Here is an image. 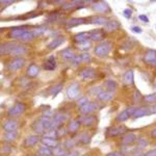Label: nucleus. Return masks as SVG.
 I'll list each match as a JSON object with an SVG mask.
<instances>
[{
	"label": "nucleus",
	"instance_id": "obj_1",
	"mask_svg": "<svg viewBox=\"0 0 156 156\" xmlns=\"http://www.w3.org/2000/svg\"><path fill=\"white\" fill-rule=\"evenodd\" d=\"M112 49V44L109 41L102 42L98 44L94 49V53L99 57H104L110 53Z\"/></svg>",
	"mask_w": 156,
	"mask_h": 156
},
{
	"label": "nucleus",
	"instance_id": "obj_2",
	"mask_svg": "<svg viewBox=\"0 0 156 156\" xmlns=\"http://www.w3.org/2000/svg\"><path fill=\"white\" fill-rule=\"evenodd\" d=\"M79 76L81 77L82 80L87 81V80L95 79V78L98 76V72H97L96 69H94V68L87 67V68H83V69L80 70Z\"/></svg>",
	"mask_w": 156,
	"mask_h": 156
},
{
	"label": "nucleus",
	"instance_id": "obj_3",
	"mask_svg": "<svg viewBox=\"0 0 156 156\" xmlns=\"http://www.w3.org/2000/svg\"><path fill=\"white\" fill-rule=\"evenodd\" d=\"M26 109V105L22 102H17L15 103L14 106H12L7 112V115L11 118H15V117H19L21 115Z\"/></svg>",
	"mask_w": 156,
	"mask_h": 156
},
{
	"label": "nucleus",
	"instance_id": "obj_4",
	"mask_svg": "<svg viewBox=\"0 0 156 156\" xmlns=\"http://www.w3.org/2000/svg\"><path fill=\"white\" fill-rule=\"evenodd\" d=\"M68 120V117L65 114H55L51 119V130H56L62 126L65 122Z\"/></svg>",
	"mask_w": 156,
	"mask_h": 156
},
{
	"label": "nucleus",
	"instance_id": "obj_5",
	"mask_svg": "<svg viewBox=\"0 0 156 156\" xmlns=\"http://www.w3.org/2000/svg\"><path fill=\"white\" fill-rule=\"evenodd\" d=\"M127 130L126 126L124 125H119V126H112L107 128L106 130V136L107 137H115L118 136V135H121L123 133H125Z\"/></svg>",
	"mask_w": 156,
	"mask_h": 156
},
{
	"label": "nucleus",
	"instance_id": "obj_6",
	"mask_svg": "<svg viewBox=\"0 0 156 156\" xmlns=\"http://www.w3.org/2000/svg\"><path fill=\"white\" fill-rule=\"evenodd\" d=\"M25 65V59L22 58V57H16L12 60V62H9L7 65V70L9 72H16L20 70L21 68H23V66Z\"/></svg>",
	"mask_w": 156,
	"mask_h": 156
},
{
	"label": "nucleus",
	"instance_id": "obj_7",
	"mask_svg": "<svg viewBox=\"0 0 156 156\" xmlns=\"http://www.w3.org/2000/svg\"><path fill=\"white\" fill-rule=\"evenodd\" d=\"M144 59L145 64L149 65L151 67H156V50L150 49L144 54Z\"/></svg>",
	"mask_w": 156,
	"mask_h": 156
},
{
	"label": "nucleus",
	"instance_id": "obj_8",
	"mask_svg": "<svg viewBox=\"0 0 156 156\" xmlns=\"http://www.w3.org/2000/svg\"><path fill=\"white\" fill-rule=\"evenodd\" d=\"M92 9L96 12H100V14H105V12H110V7L105 1H96L93 2Z\"/></svg>",
	"mask_w": 156,
	"mask_h": 156
},
{
	"label": "nucleus",
	"instance_id": "obj_9",
	"mask_svg": "<svg viewBox=\"0 0 156 156\" xmlns=\"http://www.w3.org/2000/svg\"><path fill=\"white\" fill-rule=\"evenodd\" d=\"M80 93V85L78 82H74L68 87L67 90V96L69 99H76V98L79 96Z\"/></svg>",
	"mask_w": 156,
	"mask_h": 156
},
{
	"label": "nucleus",
	"instance_id": "obj_10",
	"mask_svg": "<svg viewBox=\"0 0 156 156\" xmlns=\"http://www.w3.org/2000/svg\"><path fill=\"white\" fill-rule=\"evenodd\" d=\"M2 127H3V130L5 132L17 131V129H18V127H19V123H18V121L15 119H9V120L4 121Z\"/></svg>",
	"mask_w": 156,
	"mask_h": 156
},
{
	"label": "nucleus",
	"instance_id": "obj_11",
	"mask_svg": "<svg viewBox=\"0 0 156 156\" xmlns=\"http://www.w3.org/2000/svg\"><path fill=\"white\" fill-rule=\"evenodd\" d=\"M135 109H136V107H128L127 109L123 110L122 112H120L117 115V121L118 122H125V121H127L130 117L133 115Z\"/></svg>",
	"mask_w": 156,
	"mask_h": 156
},
{
	"label": "nucleus",
	"instance_id": "obj_12",
	"mask_svg": "<svg viewBox=\"0 0 156 156\" xmlns=\"http://www.w3.org/2000/svg\"><path fill=\"white\" fill-rule=\"evenodd\" d=\"M106 32L103 29H95L90 32V39L94 42H100L105 39Z\"/></svg>",
	"mask_w": 156,
	"mask_h": 156
},
{
	"label": "nucleus",
	"instance_id": "obj_13",
	"mask_svg": "<svg viewBox=\"0 0 156 156\" xmlns=\"http://www.w3.org/2000/svg\"><path fill=\"white\" fill-rule=\"evenodd\" d=\"M98 108V104L96 102H92V101H89L87 104H84L83 106L79 107L80 109V112L83 115H89V114H92Z\"/></svg>",
	"mask_w": 156,
	"mask_h": 156
},
{
	"label": "nucleus",
	"instance_id": "obj_14",
	"mask_svg": "<svg viewBox=\"0 0 156 156\" xmlns=\"http://www.w3.org/2000/svg\"><path fill=\"white\" fill-rule=\"evenodd\" d=\"M26 31H27V29L25 26L15 27V28H12L11 31L9 32V37H11V39H20Z\"/></svg>",
	"mask_w": 156,
	"mask_h": 156
},
{
	"label": "nucleus",
	"instance_id": "obj_15",
	"mask_svg": "<svg viewBox=\"0 0 156 156\" xmlns=\"http://www.w3.org/2000/svg\"><path fill=\"white\" fill-rule=\"evenodd\" d=\"M87 23V19L84 18H72V19H69L66 21V27L67 28H74L76 26H79L81 24H85Z\"/></svg>",
	"mask_w": 156,
	"mask_h": 156
},
{
	"label": "nucleus",
	"instance_id": "obj_16",
	"mask_svg": "<svg viewBox=\"0 0 156 156\" xmlns=\"http://www.w3.org/2000/svg\"><path fill=\"white\" fill-rule=\"evenodd\" d=\"M137 140L136 138V135L134 134L133 132H127L125 133L124 135L122 136L121 138V143H122L123 145H131L133 143H135Z\"/></svg>",
	"mask_w": 156,
	"mask_h": 156
},
{
	"label": "nucleus",
	"instance_id": "obj_17",
	"mask_svg": "<svg viewBox=\"0 0 156 156\" xmlns=\"http://www.w3.org/2000/svg\"><path fill=\"white\" fill-rule=\"evenodd\" d=\"M79 121L81 122V124L83 125V126L92 127L97 123V118L93 115H84V117H82Z\"/></svg>",
	"mask_w": 156,
	"mask_h": 156
},
{
	"label": "nucleus",
	"instance_id": "obj_18",
	"mask_svg": "<svg viewBox=\"0 0 156 156\" xmlns=\"http://www.w3.org/2000/svg\"><path fill=\"white\" fill-rule=\"evenodd\" d=\"M42 137H40L39 135H29L24 140L23 146L25 148H30V147H34L36 146L37 143L41 140Z\"/></svg>",
	"mask_w": 156,
	"mask_h": 156
},
{
	"label": "nucleus",
	"instance_id": "obj_19",
	"mask_svg": "<svg viewBox=\"0 0 156 156\" xmlns=\"http://www.w3.org/2000/svg\"><path fill=\"white\" fill-rule=\"evenodd\" d=\"M16 46H17V44H16V43H14V42L3 43V44H1V46H0V53H1V55L11 54L12 49H14Z\"/></svg>",
	"mask_w": 156,
	"mask_h": 156
},
{
	"label": "nucleus",
	"instance_id": "obj_20",
	"mask_svg": "<svg viewBox=\"0 0 156 156\" xmlns=\"http://www.w3.org/2000/svg\"><path fill=\"white\" fill-rule=\"evenodd\" d=\"M41 143L44 146L48 148H51V149H55V148L58 147V140H55V138H51V137H46L43 136L41 138Z\"/></svg>",
	"mask_w": 156,
	"mask_h": 156
},
{
	"label": "nucleus",
	"instance_id": "obj_21",
	"mask_svg": "<svg viewBox=\"0 0 156 156\" xmlns=\"http://www.w3.org/2000/svg\"><path fill=\"white\" fill-rule=\"evenodd\" d=\"M120 28V23L118 21H108L106 24L104 25V31L106 34H112V32L117 31Z\"/></svg>",
	"mask_w": 156,
	"mask_h": 156
},
{
	"label": "nucleus",
	"instance_id": "obj_22",
	"mask_svg": "<svg viewBox=\"0 0 156 156\" xmlns=\"http://www.w3.org/2000/svg\"><path fill=\"white\" fill-rule=\"evenodd\" d=\"M80 125H81V122L79 120H73L69 123L67 128V131L70 134H75L80 128Z\"/></svg>",
	"mask_w": 156,
	"mask_h": 156
},
{
	"label": "nucleus",
	"instance_id": "obj_23",
	"mask_svg": "<svg viewBox=\"0 0 156 156\" xmlns=\"http://www.w3.org/2000/svg\"><path fill=\"white\" fill-rule=\"evenodd\" d=\"M90 40V32H79L73 37V41L76 44H81V43L87 42Z\"/></svg>",
	"mask_w": 156,
	"mask_h": 156
},
{
	"label": "nucleus",
	"instance_id": "obj_24",
	"mask_svg": "<svg viewBox=\"0 0 156 156\" xmlns=\"http://www.w3.org/2000/svg\"><path fill=\"white\" fill-rule=\"evenodd\" d=\"M65 41H66L65 37H62V36L56 37L54 40H52V41L49 43L48 46H47V48L50 49V50H53V49H55V48H57V47H59L62 44H64Z\"/></svg>",
	"mask_w": 156,
	"mask_h": 156
},
{
	"label": "nucleus",
	"instance_id": "obj_25",
	"mask_svg": "<svg viewBox=\"0 0 156 156\" xmlns=\"http://www.w3.org/2000/svg\"><path fill=\"white\" fill-rule=\"evenodd\" d=\"M97 99L99 100V101H103V102L110 101V100L114 99V93L109 92V90H102L97 96Z\"/></svg>",
	"mask_w": 156,
	"mask_h": 156
},
{
	"label": "nucleus",
	"instance_id": "obj_26",
	"mask_svg": "<svg viewBox=\"0 0 156 156\" xmlns=\"http://www.w3.org/2000/svg\"><path fill=\"white\" fill-rule=\"evenodd\" d=\"M89 22L95 25H105L108 22V19L103 16H93L89 19Z\"/></svg>",
	"mask_w": 156,
	"mask_h": 156
},
{
	"label": "nucleus",
	"instance_id": "obj_27",
	"mask_svg": "<svg viewBox=\"0 0 156 156\" xmlns=\"http://www.w3.org/2000/svg\"><path fill=\"white\" fill-rule=\"evenodd\" d=\"M40 74V67L37 66L34 64H31L30 66L27 68L26 70V75L29 78H34Z\"/></svg>",
	"mask_w": 156,
	"mask_h": 156
},
{
	"label": "nucleus",
	"instance_id": "obj_28",
	"mask_svg": "<svg viewBox=\"0 0 156 156\" xmlns=\"http://www.w3.org/2000/svg\"><path fill=\"white\" fill-rule=\"evenodd\" d=\"M31 127H32V129H34V131L37 133V134H45L46 128H45L44 123H43L41 120H37V122H34Z\"/></svg>",
	"mask_w": 156,
	"mask_h": 156
},
{
	"label": "nucleus",
	"instance_id": "obj_29",
	"mask_svg": "<svg viewBox=\"0 0 156 156\" xmlns=\"http://www.w3.org/2000/svg\"><path fill=\"white\" fill-rule=\"evenodd\" d=\"M149 115H151L149 107H138L135 109V112H134V114H133L132 117L136 119V118H142V117Z\"/></svg>",
	"mask_w": 156,
	"mask_h": 156
},
{
	"label": "nucleus",
	"instance_id": "obj_30",
	"mask_svg": "<svg viewBox=\"0 0 156 156\" xmlns=\"http://www.w3.org/2000/svg\"><path fill=\"white\" fill-rule=\"evenodd\" d=\"M26 51H27L26 46H24V45H17V46L12 49V51L11 52L9 55H12V56H20V55H23L26 53Z\"/></svg>",
	"mask_w": 156,
	"mask_h": 156
},
{
	"label": "nucleus",
	"instance_id": "obj_31",
	"mask_svg": "<svg viewBox=\"0 0 156 156\" xmlns=\"http://www.w3.org/2000/svg\"><path fill=\"white\" fill-rule=\"evenodd\" d=\"M60 55H62V58L64 60H73V58L75 57V53L74 51L71 48H67L65 50H62L60 52Z\"/></svg>",
	"mask_w": 156,
	"mask_h": 156
},
{
	"label": "nucleus",
	"instance_id": "obj_32",
	"mask_svg": "<svg viewBox=\"0 0 156 156\" xmlns=\"http://www.w3.org/2000/svg\"><path fill=\"white\" fill-rule=\"evenodd\" d=\"M123 80L128 85H131L134 83V73H133L132 70L126 71V73L124 74V77H123Z\"/></svg>",
	"mask_w": 156,
	"mask_h": 156
},
{
	"label": "nucleus",
	"instance_id": "obj_33",
	"mask_svg": "<svg viewBox=\"0 0 156 156\" xmlns=\"http://www.w3.org/2000/svg\"><path fill=\"white\" fill-rule=\"evenodd\" d=\"M62 83H56V84L52 85L51 87H49L48 94L51 95L52 97H56L57 95L62 92Z\"/></svg>",
	"mask_w": 156,
	"mask_h": 156
},
{
	"label": "nucleus",
	"instance_id": "obj_34",
	"mask_svg": "<svg viewBox=\"0 0 156 156\" xmlns=\"http://www.w3.org/2000/svg\"><path fill=\"white\" fill-rule=\"evenodd\" d=\"M17 137H18V131L5 132L3 135V140L5 143H12V142H15Z\"/></svg>",
	"mask_w": 156,
	"mask_h": 156
},
{
	"label": "nucleus",
	"instance_id": "obj_35",
	"mask_svg": "<svg viewBox=\"0 0 156 156\" xmlns=\"http://www.w3.org/2000/svg\"><path fill=\"white\" fill-rule=\"evenodd\" d=\"M44 68L48 71H53V70L56 68V62H55L54 56H50L48 60L44 64Z\"/></svg>",
	"mask_w": 156,
	"mask_h": 156
},
{
	"label": "nucleus",
	"instance_id": "obj_36",
	"mask_svg": "<svg viewBox=\"0 0 156 156\" xmlns=\"http://www.w3.org/2000/svg\"><path fill=\"white\" fill-rule=\"evenodd\" d=\"M37 153H39L40 156H52L53 155V151L51 150V148H48V147H46V146L40 148V149L37 150Z\"/></svg>",
	"mask_w": 156,
	"mask_h": 156
},
{
	"label": "nucleus",
	"instance_id": "obj_37",
	"mask_svg": "<svg viewBox=\"0 0 156 156\" xmlns=\"http://www.w3.org/2000/svg\"><path fill=\"white\" fill-rule=\"evenodd\" d=\"M34 32L32 31H29V30H27L26 32L21 37H20V41L21 42H24V43H26V42H30V41H32L34 40Z\"/></svg>",
	"mask_w": 156,
	"mask_h": 156
},
{
	"label": "nucleus",
	"instance_id": "obj_38",
	"mask_svg": "<svg viewBox=\"0 0 156 156\" xmlns=\"http://www.w3.org/2000/svg\"><path fill=\"white\" fill-rule=\"evenodd\" d=\"M105 87H106V90H109V92H112L114 93L115 89H117V82L115 80H112V79H108L105 81Z\"/></svg>",
	"mask_w": 156,
	"mask_h": 156
},
{
	"label": "nucleus",
	"instance_id": "obj_39",
	"mask_svg": "<svg viewBox=\"0 0 156 156\" xmlns=\"http://www.w3.org/2000/svg\"><path fill=\"white\" fill-rule=\"evenodd\" d=\"M60 17H62V14H60L59 12H50V15H49V17L47 18V20H48L49 22H55V21H57Z\"/></svg>",
	"mask_w": 156,
	"mask_h": 156
},
{
	"label": "nucleus",
	"instance_id": "obj_40",
	"mask_svg": "<svg viewBox=\"0 0 156 156\" xmlns=\"http://www.w3.org/2000/svg\"><path fill=\"white\" fill-rule=\"evenodd\" d=\"M68 154V150L65 149V148H55L53 151V155L55 156H66Z\"/></svg>",
	"mask_w": 156,
	"mask_h": 156
},
{
	"label": "nucleus",
	"instance_id": "obj_41",
	"mask_svg": "<svg viewBox=\"0 0 156 156\" xmlns=\"http://www.w3.org/2000/svg\"><path fill=\"white\" fill-rule=\"evenodd\" d=\"M90 47H92V44H90V41L81 43V44H77V48L79 50H82V51H87V50H89Z\"/></svg>",
	"mask_w": 156,
	"mask_h": 156
},
{
	"label": "nucleus",
	"instance_id": "obj_42",
	"mask_svg": "<svg viewBox=\"0 0 156 156\" xmlns=\"http://www.w3.org/2000/svg\"><path fill=\"white\" fill-rule=\"evenodd\" d=\"M90 142V136L89 134H87V133H83V134H81L79 136V143H81V144L87 145Z\"/></svg>",
	"mask_w": 156,
	"mask_h": 156
},
{
	"label": "nucleus",
	"instance_id": "obj_43",
	"mask_svg": "<svg viewBox=\"0 0 156 156\" xmlns=\"http://www.w3.org/2000/svg\"><path fill=\"white\" fill-rule=\"evenodd\" d=\"M12 146L9 145V144H3L2 145V147H1V153L2 154H5V155H7V154H9V153L12 152Z\"/></svg>",
	"mask_w": 156,
	"mask_h": 156
},
{
	"label": "nucleus",
	"instance_id": "obj_44",
	"mask_svg": "<svg viewBox=\"0 0 156 156\" xmlns=\"http://www.w3.org/2000/svg\"><path fill=\"white\" fill-rule=\"evenodd\" d=\"M76 7V5H75L74 3L71 1V2H65L64 4L62 5V9H64V11H71V9H75ZM77 9H79V7H77Z\"/></svg>",
	"mask_w": 156,
	"mask_h": 156
},
{
	"label": "nucleus",
	"instance_id": "obj_45",
	"mask_svg": "<svg viewBox=\"0 0 156 156\" xmlns=\"http://www.w3.org/2000/svg\"><path fill=\"white\" fill-rule=\"evenodd\" d=\"M144 100L145 102L147 103H153V102H156V94H151V95H147V96L144 97Z\"/></svg>",
	"mask_w": 156,
	"mask_h": 156
},
{
	"label": "nucleus",
	"instance_id": "obj_46",
	"mask_svg": "<svg viewBox=\"0 0 156 156\" xmlns=\"http://www.w3.org/2000/svg\"><path fill=\"white\" fill-rule=\"evenodd\" d=\"M46 30H47L46 27L41 26V27H39V28L32 30V32H34V37H37V36H41V34H43L45 31H46Z\"/></svg>",
	"mask_w": 156,
	"mask_h": 156
},
{
	"label": "nucleus",
	"instance_id": "obj_47",
	"mask_svg": "<svg viewBox=\"0 0 156 156\" xmlns=\"http://www.w3.org/2000/svg\"><path fill=\"white\" fill-rule=\"evenodd\" d=\"M75 140H67L66 142H65V149H67V150H69V149H72L73 147L75 146Z\"/></svg>",
	"mask_w": 156,
	"mask_h": 156
},
{
	"label": "nucleus",
	"instance_id": "obj_48",
	"mask_svg": "<svg viewBox=\"0 0 156 156\" xmlns=\"http://www.w3.org/2000/svg\"><path fill=\"white\" fill-rule=\"evenodd\" d=\"M80 56H81V59H82V62H90V60H92V57H90V55L87 53V52H83V53L80 54Z\"/></svg>",
	"mask_w": 156,
	"mask_h": 156
},
{
	"label": "nucleus",
	"instance_id": "obj_49",
	"mask_svg": "<svg viewBox=\"0 0 156 156\" xmlns=\"http://www.w3.org/2000/svg\"><path fill=\"white\" fill-rule=\"evenodd\" d=\"M137 144H138V147H140V149H143V148H145V147H147V146H148V142L145 140V138L140 137V138H138V140H137Z\"/></svg>",
	"mask_w": 156,
	"mask_h": 156
},
{
	"label": "nucleus",
	"instance_id": "obj_50",
	"mask_svg": "<svg viewBox=\"0 0 156 156\" xmlns=\"http://www.w3.org/2000/svg\"><path fill=\"white\" fill-rule=\"evenodd\" d=\"M81 62H82L81 56H80V55H75V57L72 60V64L74 65V66H79V65H81Z\"/></svg>",
	"mask_w": 156,
	"mask_h": 156
},
{
	"label": "nucleus",
	"instance_id": "obj_51",
	"mask_svg": "<svg viewBox=\"0 0 156 156\" xmlns=\"http://www.w3.org/2000/svg\"><path fill=\"white\" fill-rule=\"evenodd\" d=\"M134 98H133V103H138L140 101V100L143 99V97H142V95H140V93L138 92V90H135V93H134V96H133Z\"/></svg>",
	"mask_w": 156,
	"mask_h": 156
},
{
	"label": "nucleus",
	"instance_id": "obj_52",
	"mask_svg": "<svg viewBox=\"0 0 156 156\" xmlns=\"http://www.w3.org/2000/svg\"><path fill=\"white\" fill-rule=\"evenodd\" d=\"M87 102H89V100H87V97H80L79 99L77 100V104H78V106H79V107L83 106V105L87 104Z\"/></svg>",
	"mask_w": 156,
	"mask_h": 156
},
{
	"label": "nucleus",
	"instance_id": "obj_53",
	"mask_svg": "<svg viewBox=\"0 0 156 156\" xmlns=\"http://www.w3.org/2000/svg\"><path fill=\"white\" fill-rule=\"evenodd\" d=\"M56 133H57V138H58V137H62V135L66 134L67 130L64 129V128H62V127H59L58 129H56Z\"/></svg>",
	"mask_w": 156,
	"mask_h": 156
},
{
	"label": "nucleus",
	"instance_id": "obj_54",
	"mask_svg": "<svg viewBox=\"0 0 156 156\" xmlns=\"http://www.w3.org/2000/svg\"><path fill=\"white\" fill-rule=\"evenodd\" d=\"M123 15L125 16V18L130 19V18H131V16H132V11H131V9H124V11H123Z\"/></svg>",
	"mask_w": 156,
	"mask_h": 156
},
{
	"label": "nucleus",
	"instance_id": "obj_55",
	"mask_svg": "<svg viewBox=\"0 0 156 156\" xmlns=\"http://www.w3.org/2000/svg\"><path fill=\"white\" fill-rule=\"evenodd\" d=\"M106 156H125L122 152H118V151H115V152H109L107 153Z\"/></svg>",
	"mask_w": 156,
	"mask_h": 156
},
{
	"label": "nucleus",
	"instance_id": "obj_56",
	"mask_svg": "<svg viewBox=\"0 0 156 156\" xmlns=\"http://www.w3.org/2000/svg\"><path fill=\"white\" fill-rule=\"evenodd\" d=\"M144 156H156V148H155V149H153V150L148 151L147 153H145Z\"/></svg>",
	"mask_w": 156,
	"mask_h": 156
},
{
	"label": "nucleus",
	"instance_id": "obj_57",
	"mask_svg": "<svg viewBox=\"0 0 156 156\" xmlns=\"http://www.w3.org/2000/svg\"><path fill=\"white\" fill-rule=\"evenodd\" d=\"M138 19L142 20V21H144V22H146V23H148V22H149V19H148V17L145 16V15H140V16H138Z\"/></svg>",
	"mask_w": 156,
	"mask_h": 156
},
{
	"label": "nucleus",
	"instance_id": "obj_58",
	"mask_svg": "<svg viewBox=\"0 0 156 156\" xmlns=\"http://www.w3.org/2000/svg\"><path fill=\"white\" fill-rule=\"evenodd\" d=\"M0 2H1L2 5H6V6H7V5H9V4H12L15 1H12V0H7V1H4V0H1V1H0Z\"/></svg>",
	"mask_w": 156,
	"mask_h": 156
},
{
	"label": "nucleus",
	"instance_id": "obj_59",
	"mask_svg": "<svg viewBox=\"0 0 156 156\" xmlns=\"http://www.w3.org/2000/svg\"><path fill=\"white\" fill-rule=\"evenodd\" d=\"M131 30H132V31H134V32H136V34H140V32H142V28H140V27H137V26L131 27Z\"/></svg>",
	"mask_w": 156,
	"mask_h": 156
},
{
	"label": "nucleus",
	"instance_id": "obj_60",
	"mask_svg": "<svg viewBox=\"0 0 156 156\" xmlns=\"http://www.w3.org/2000/svg\"><path fill=\"white\" fill-rule=\"evenodd\" d=\"M150 112H151V115L152 114H156V104H154L153 106H150Z\"/></svg>",
	"mask_w": 156,
	"mask_h": 156
},
{
	"label": "nucleus",
	"instance_id": "obj_61",
	"mask_svg": "<svg viewBox=\"0 0 156 156\" xmlns=\"http://www.w3.org/2000/svg\"><path fill=\"white\" fill-rule=\"evenodd\" d=\"M150 134H151V136H152L153 138H156V128H154V129L151 130Z\"/></svg>",
	"mask_w": 156,
	"mask_h": 156
}]
</instances>
